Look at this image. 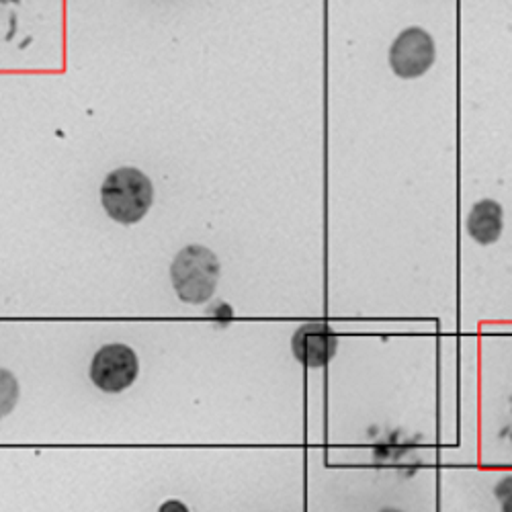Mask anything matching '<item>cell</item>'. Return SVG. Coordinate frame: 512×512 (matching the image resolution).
Here are the masks:
<instances>
[{
	"label": "cell",
	"instance_id": "obj_1",
	"mask_svg": "<svg viewBox=\"0 0 512 512\" xmlns=\"http://www.w3.org/2000/svg\"><path fill=\"white\" fill-rule=\"evenodd\" d=\"M101 201L107 216L123 226L140 222L154 201L150 179L138 168H117L101 187Z\"/></svg>",
	"mask_w": 512,
	"mask_h": 512
},
{
	"label": "cell",
	"instance_id": "obj_2",
	"mask_svg": "<svg viewBox=\"0 0 512 512\" xmlns=\"http://www.w3.org/2000/svg\"><path fill=\"white\" fill-rule=\"evenodd\" d=\"M170 279L185 304H203L213 295L220 281V261L209 248L185 246L170 267Z\"/></svg>",
	"mask_w": 512,
	"mask_h": 512
},
{
	"label": "cell",
	"instance_id": "obj_3",
	"mask_svg": "<svg viewBox=\"0 0 512 512\" xmlns=\"http://www.w3.org/2000/svg\"><path fill=\"white\" fill-rule=\"evenodd\" d=\"M140 371L136 353L121 343L105 345L91 363V381L107 394H117L132 386Z\"/></svg>",
	"mask_w": 512,
	"mask_h": 512
},
{
	"label": "cell",
	"instance_id": "obj_4",
	"mask_svg": "<svg viewBox=\"0 0 512 512\" xmlns=\"http://www.w3.org/2000/svg\"><path fill=\"white\" fill-rule=\"evenodd\" d=\"M435 41L420 27L402 31L390 48V66L400 78H418L435 64Z\"/></svg>",
	"mask_w": 512,
	"mask_h": 512
},
{
	"label": "cell",
	"instance_id": "obj_5",
	"mask_svg": "<svg viewBox=\"0 0 512 512\" xmlns=\"http://www.w3.org/2000/svg\"><path fill=\"white\" fill-rule=\"evenodd\" d=\"M338 349V338L330 326L322 322H308L295 330L291 351L295 359L306 367L318 369L332 361Z\"/></svg>",
	"mask_w": 512,
	"mask_h": 512
},
{
	"label": "cell",
	"instance_id": "obj_6",
	"mask_svg": "<svg viewBox=\"0 0 512 512\" xmlns=\"http://www.w3.org/2000/svg\"><path fill=\"white\" fill-rule=\"evenodd\" d=\"M467 232L480 244L496 242L502 232V207L492 199L478 201L469 211Z\"/></svg>",
	"mask_w": 512,
	"mask_h": 512
},
{
	"label": "cell",
	"instance_id": "obj_7",
	"mask_svg": "<svg viewBox=\"0 0 512 512\" xmlns=\"http://www.w3.org/2000/svg\"><path fill=\"white\" fill-rule=\"evenodd\" d=\"M494 496L498 498L502 512H512V476H506L496 484Z\"/></svg>",
	"mask_w": 512,
	"mask_h": 512
},
{
	"label": "cell",
	"instance_id": "obj_8",
	"mask_svg": "<svg viewBox=\"0 0 512 512\" xmlns=\"http://www.w3.org/2000/svg\"><path fill=\"white\" fill-rule=\"evenodd\" d=\"M158 512H189V508H187V504L181 502V500H166V502L158 508Z\"/></svg>",
	"mask_w": 512,
	"mask_h": 512
},
{
	"label": "cell",
	"instance_id": "obj_9",
	"mask_svg": "<svg viewBox=\"0 0 512 512\" xmlns=\"http://www.w3.org/2000/svg\"><path fill=\"white\" fill-rule=\"evenodd\" d=\"M379 512H402V510H398V508H381Z\"/></svg>",
	"mask_w": 512,
	"mask_h": 512
}]
</instances>
